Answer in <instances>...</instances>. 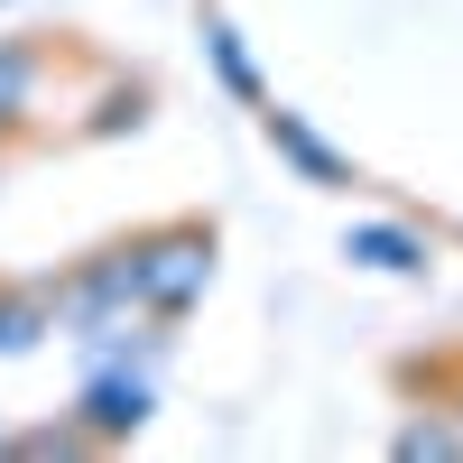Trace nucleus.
<instances>
[{
	"label": "nucleus",
	"instance_id": "1",
	"mask_svg": "<svg viewBox=\"0 0 463 463\" xmlns=\"http://www.w3.org/2000/svg\"><path fill=\"white\" fill-rule=\"evenodd\" d=\"M195 279H204V241H195V232H167V241H148V250L130 260V288L158 297V306H185Z\"/></svg>",
	"mask_w": 463,
	"mask_h": 463
},
{
	"label": "nucleus",
	"instance_id": "2",
	"mask_svg": "<svg viewBox=\"0 0 463 463\" xmlns=\"http://www.w3.org/2000/svg\"><path fill=\"white\" fill-rule=\"evenodd\" d=\"M93 427H139V390L130 380H102L93 390Z\"/></svg>",
	"mask_w": 463,
	"mask_h": 463
},
{
	"label": "nucleus",
	"instance_id": "3",
	"mask_svg": "<svg viewBox=\"0 0 463 463\" xmlns=\"http://www.w3.org/2000/svg\"><path fill=\"white\" fill-rule=\"evenodd\" d=\"M353 250H362V260H380V269H417V241H408V232H362Z\"/></svg>",
	"mask_w": 463,
	"mask_h": 463
},
{
	"label": "nucleus",
	"instance_id": "4",
	"mask_svg": "<svg viewBox=\"0 0 463 463\" xmlns=\"http://www.w3.org/2000/svg\"><path fill=\"white\" fill-rule=\"evenodd\" d=\"M19 84H28V56H0V111L19 102Z\"/></svg>",
	"mask_w": 463,
	"mask_h": 463
}]
</instances>
